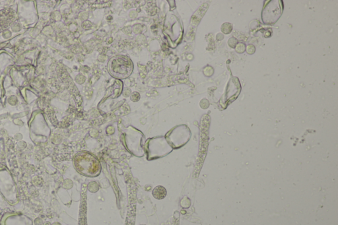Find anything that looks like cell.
<instances>
[{
  "instance_id": "obj_1",
  "label": "cell",
  "mask_w": 338,
  "mask_h": 225,
  "mask_svg": "<svg viewBox=\"0 0 338 225\" xmlns=\"http://www.w3.org/2000/svg\"><path fill=\"white\" fill-rule=\"evenodd\" d=\"M262 11V20L266 25H274L281 17L283 11L282 1H270Z\"/></svg>"
},
{
  "instance_id": "obj_2",
  "label": "cell",
  "mask_w": 338,
  "mask_h": 225,
  "mask_svg": "<svg viewBox=\"0 0 338 225\" xmlns=\"http://www.w3.org/2000/svg\"><path fill=\"white\" fill-rule=\"evenodd\" d=\"M114 68H119L120 69L116 71L113 75L116 77H120L121 78H124L130 74L131 71V64L130 61L124 60L123 57H120L118 60H115L113 64Z\"/></svg>"
},
{
  "instance_id": "obj_3",
  "label": "cell",
  "mask_w": 338,
  "mask_h": 225,
  "mask_svg": "<svg viewBox=\"0 0 338 225\" xmlns=\"http://www.w3.org/2000/svg\"><path fill=\"white\" fill-rule=\"evenodd\" d=\"M153 196L155 199H164L166 196V189L161 185H159L157 187L154 188L153 191Z\"/></svg>"
},
{
  "instance_id": "obj_4",
  "label": "cell",
  "mask_w": 338,
  "mask_h": 225,
  "mask_svg": "<svg viewBox=\"0 0 338 225\" xmlns=\"http://www.w3.org/2000/svg\"><path fill=\"white\" fill-rule=\"evenodd\" d=\"M232 29V26L230 23H227V22L224 23V24L221 26V30H222L225 34L230 33L231 32Z\"/></svg>"
},
{
  "instance_id": "obj_5",
  "label": "cell",
  "mask_w": 338,
  "mask_h": 225,
  "mask_svg": "<svg viewBox=\"0 0 338 225\" xmlns=\"http://www.w3.org/2000/svg\"><path fill=\"white\" fill-rule=\"evenodd\" d=\"M244 49H245V46H244V44H239L237 45V47H236V52H239V53H242L244 51Z\"/></svg>"
},
{
  "instance_id": "obj_6",
  "label": "cell",
  "mask_w": 338,
  "mask_h": 225,
  "mask_svg": "<svg viewBox=\"0 0 338 225\" xmlns=\"http://www.w3.org/2000/svg\"><path fill=\"white\" fill-rule=\"evenodd\" d=\"M141 225H145V224H141Z\"/></svg>"
}]
</instances>
